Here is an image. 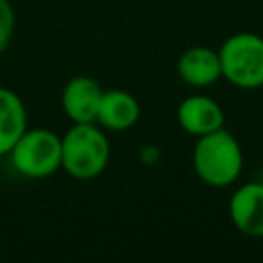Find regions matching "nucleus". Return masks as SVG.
<instances>
[{"instance_id": "9b49d317", "label": "nucleus", "mask_w": 263, "mask_h": 263, "mask_svg": "<svg viewBox=\"0 0 263 263\" xmlns=\"http://www.w3.org/2000/svg\"><path fill=\"white\" fill-rule=\"evenodd\" d=\"M14 25H16V14L10 4V0H0V51H4L14 35Z\"/></svg>"}, {"instance_id": "39448f33", "label": "nucleus", "mask_w": 263, "mask_h": 263, "mask_svg": "<svg viewBox=\"0 0 263 263\" xmlns=\"http://www.w3.org/2000/svg\"><path fill=\"white\" fill-rule=\"evenodd\" d=\"M232 226L251 238H263V183L247 181L238 185L228 199Z\"/></svg>"}, {"instance_id": "f257e3e1", "label": "nucleus", "mask_w": 263, "mask_h": 263, "mask_svg": "<svg viewBox=\"0 0 263 263\" xmlns=\"http://www.w3.org/2000/svg\"><path fill=\"white\" fill-rule=\"evenodd\" d=\"M191 164L201 183L216 189L230 187L238 181L245 166L242 146L228 129L220 127L195 138Z\"/></svg>"}, {"instance_id": "7ed1b4c3", "label": "nucleus", "mask_w": 263, "mask_h": 263, "mask_svg": "<svg viewBox=\"0 0 263 263\" xmlns=\"http://www.w3.org/2000/svg\"><path fill=\"white\" fill-rule=\"evenodd\" d=\"M222 78L242 90L263 86V37L251 31L232 33L218 47Z\"/></svg>"}, {"instance_id": "20e7f679", "label": "nucleus", "mask_w": 263, "mask_h": 263, "mask_svg": "<svg viewBox=\"0 0 263 263\" xmlns=\"http://www.w3.org/2000/svg\"><path fill=\"white\" fill-rule=\"evenodd\" d=\"M12 168L27 179H45L62 168V136L49 127H27L8 152Z\"/></svg>"}, {"instance_id": "1a4fd4ad", "label": "nucleus", "mask_w": 263, "mask_h": 263, "mask_svg": "<svg viewBox=\"0 0 263 263\" xmlns=\"http://www.w3.org/2000/svg\"><path fill=\"white\" fill-rule=\"evenodd\" d=\"M140 101L132 92L123 88H111L103 90L101 95L95 123H99L105 132H127L140 121Z\"/></svg>"}, {"instance_id": "9d476101", "label": "nucleus", "mask_w": 263, "mask_h": 263, "mask_svg": "<svg viewBox=\"0 0 263 263\" xmlns=\"http://www.w3.org/2000/svg\"><path fill=\"white\" fill-rule=\"evenodd\" d=\"M27 127L25 101L14 90L0 86V156H8L10 148Z\"/></svg>"}, {"instance_id": "0eeeda50", "label": "nucleus", "mask_w": 263, "mask_h": 263, "mask_svg": "<svg viewBox=\"0 0 263 263\" xmlns=\"http://www.w3.org/2000/svg\"><path fill=\"white\" fill-rule=\"evenodd\" d=\"M103 88L90 76H74L62 88V111L72 123H92L97 119Z\"/></svg>"}, {"instance_id": "f03ea898", "label": "nucleus", "mask_w": 263, "mask_h": 263, "mask_svg": "<svg viewBox=\"0 0 263 263\" xmlns=\"http://www.w3.org/2000/svg\"><path fill=\"white\" fill-rule=\"evenodd\" d=\"M111 142L99 123H72L62 136V171L72 179H97L109 164Z\"/></svg>"}, {"instance_id": "f8f14e48", "label": "nucleus", "mask_w": 263, "mask_h": 263, "mask_svg": "<svg viewBox=\"0 0 263 263\" xmlns=\"http://www.w3.org/2000/svg\"><path fill=\"white\" fill-rule=\"evenodd\" d=\"M261 146H263V138H261Z\"/></svg>"}, {"instance_id": "6e6552de", "label": "nucleus", "mask_w": 263, "mask_h": 263, "mask_svg": "<svg viewBox=\"0 0 263 263\" xmlns=\"http://www.w3.org/2000/svg\"><path fill=\"white\" fill-rule=\"evenodd\" d=\"M179 78L191 88H208L222 78L218 49L208 45H191L177 60Z\"/></svg>"}, {"instance_id": "423d86ee", "label": "nucleus", "mask_w": 263, "mask_h": 263, "mask_svg": "<svg viewBox=\"0 0 263 263\" xmlns=\"http://www.w3.org/2000/svg\"><path fill=\"white\" fill-rule=\"evenodd\" d=\"M224 121H226V115L222 105L216 99L201 92L185 97L177 107L179 127L193 138H199L224 127Z\"/></svg>"}]
</instances>
